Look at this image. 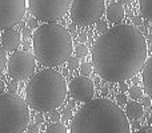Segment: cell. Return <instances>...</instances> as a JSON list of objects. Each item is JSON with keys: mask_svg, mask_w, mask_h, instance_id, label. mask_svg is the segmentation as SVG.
Returning <instances> with one entry per match:
<instances>
[{"mask_svg": "<svg viewBox=\"0 0 152 133\" xmlns=\"http://www.w3.org/2000/svg\"><path fill=\"white\" fill-rule=\"evenodd\" d=\"M147 59L145 37L136 27L119 24L100 33L92 47V63L105 81L120 83L132 78Z\"/></svg>", "mask_w": 152, "mask_h": 133, "instance_id": "cell-1", "label": "cell"}, {"mask_svg": "<svg viewBox=\"0 0 152 133\" xmlns=\"http://www.w3.org/2000/svg\"><path fill=\"white\" fill-rule=\"evenodd\" d=\"M72 133H129L131 125L126 113L107 99H94L72 116Z\"/></svg>", "mask_w": 152, "mask_h": 133, "instance_id": "cell-2", "label": "cell"}, {"mask_svg": "<svg viewBox=\"0 0 152 133\" xmlns=\"http://www.w3.org/2000/svg\"><path fill=\"white\" fill-rule=\"evenodd\" d=\"M67 96V83L55 69H43L31 76L26 86V99L29 108L40 113L58 109Z\"/></svg>", "mask_w": 152, "mask_h": 133, "instance_id": "cell-3", "label": "cell"}, {"mask_svg": "<svg viewBox=\"0 0 152 133\" xmlns=\"http://www.w3.org/2000/svg\"><path fill=\"white\" fill-rule=\"evenodd\" d=\"M34 53L35 59L47 68L61 65L72 53L71 33L53 21L37 27L34 35Z\"/></svg>", "mask_w": 152, "mask_h": 133, "instance_id": "cell-4", "label": "cell"}, {"mask_svg": "<svg viewBox=\"0 0 152 133\" xmlns=\"http://www.w3.org/2000/svg\"><path fill=\"white\" fill-rule=\"evenodd\" d=\"M28 124V104L16 93H0V133H21Z\"/></svg>", "mask_w": 152, "mask_h": 133, "instance_id": "cell-5", "label": "cell"}, {"mask_svg": "<svg viewBox=\"0 0 152 133\" xmlns=\"http://www.w3.org/2000/svg\"><path fill=\"white\" fill-rule=\"evenodd\" d=\"M71 19L75 24L87 27L100 20L104 13V0H72Z\"/></svg>", "mask_w": 152, "mask_h": 133, "instance_id": "cell-6", "label": "cell"}, {"mask_svg": "<svg viewBox=\"0 0 152 133\" xmlns=\"http://www.w3.org/2000/svg\"><path fill=\"white\" fill-rule=\"evenodd\" d=\"M72 0H27L28 9L37 20L58 21L68 12Z\"/></svg>", "mask_w": 152, "mask_h": 133, "instance_id": "cell-7", "label": "cell"}, {"mask_svg": "<svg viewBox=\"0 0 152 133\" xmlns=\"http://www.w3.org/2000/svg\"><path fill=\"white\" fill-rule=\"evenodd\" d=\"M36 67L35 55L27 51H16L10 56L7 61V72L13 80L23 81L34 75Z\"/></svg>", "mask_w": 152, "mask_h": 133, "instance_id": "cell-8", "label": "cell"}, {"mask_svg": "<svg viewBox=\"0 0 152 133\" xmlns=\"http://www.w3.org/2000/svg\"><path fill=\"white\" fill-rule=\"evenodd\" d=\"M27 0H0V31L11 28L23 19Z\"/></svg>", "mask_w": 152, "mask_h": 133, "instance_id": "cell-9", "label": "cell"}, {"mask_svg": "<svg viewBox=\"0 0 152 133\" xmlns=\"http://www.w3.org/2000/svg\"><path fill=\"white\" fill-rule=\"evenodd\" d=\"M68 89H69V94L72 96V99H75L76 101H81V102H86L88 100H91L95 93L94 81L84 75L72 78L68 85Z\"/></svg>", "mask_w": 152, "mask_h": 133, "instance_id": "cell-10", "label": "cell"}, {"mask_svg": "<svg viewBox=\"0 0 152 133\" xmlns=\"http://www.w3.org/2000/svg\"><path fill=\"white\" fill-rule=\"evenodd\" d=\"M21 43V35L15 28L4 29L1 35V45L5 51H16Z\"/></svg>", "mask_w": 152, "mask_h": 133, "instance_id": "cell-11", "label": "cell"}, {"mask_svg": "<svg viewBox=\"0 0 152 133\" xmlns=\"http://www.w3.org/2000/svg\"><path fill=\"white\" fill-rule=\"evenodd\" d=\"M142 80L145 93L152 99V56L147 60V63H144L142 69Z\"/></svg>", "mask_w": 152, "mask_h": 133, "instance_id": "cell-12", "label": "cell"}, {"mask_svg": "<svg viewBox=\"0 0 152 133\" xmlns=\"http://www.w3.org/2000/svg\"><path fill=\"white\" fill-rule=\"evenodd\" d=\"M107 13V19L111 23H120L124 19V8L123 4L120 3H112V4L108 5V8L105 9Z\"/></svg>", "mask_w": 152, "mask_h": 133, "instance_id": "cell-13", "label": "cell"}, {"mask_svg": "<svg viewBox=\"0 0 152 133\" xmlns=\"http://www.w3.org/2000/svg\"><path fill=\"white\" fill-rule=\"evenodd\" d=\"M143 105L142 102H137L136 100H134V101H129L127 102V107H126V115L127 117L129 118H140L143 116V113H144V109H143Z\"/></svg>", "mask_w": 152, "mask_h": 133, "instance_id": "cell-14", "label": "cell"}, {"mask_svg": "<svg viewBox=\"0 0 152 133\" xmlns=\"http://www.w3.org/2000/svg\"><path fill=\"white\" fill-rule=\"evenodd\" d=\"M140 15L148 21H152V0H139Z\"/></svg>", "mask_w": 152, "mask_h": 133, "instance_id": "cell-15", "label": "cell"}, {"mask_svg": "<svg viewBox=\"0 0 152 133\" xmlns=\"http://www.w3.org/2000/svg\"><path fill=\"white\" fill-rule=\"evenodd\" d=\"M68 129H67V126L64 125V124L59 123V121H53L51 125L47 126V129H45V133H66Z\"/></svg>", "mask_w": 152, "mask_h": 133, "instance_id": "cell-16", "label": "cell"}, {"mask_svg": "<svg viewBox=\"0 0 152 133\" xmlns=\"http://www.w3.org/2000/svg\"><path fill=\"white\" fill-rule=\"evenodd\" d=\"M128 96L131 97L132 100L142 99V96H143V91H142V88H140V86H137V85L131 86V88L128 89Z\"/></svg>", "mask_w": 152, "mask_h": 133, "instance_id": "cell-17", "label": "cell"}, {"mask_svg": "<svg viewBox=\"0 0 152 133\" xmlns=\"http://www.w3.org/2000/svg\"><path fill=\"white\" fill-rule=\"evenodd\" d=\"M75 53H76V56H77L79 59H83V57H86V56L88 55V48H87L84 44H79L77 47L75 48Z\"/></svg>", "mask_w": 152, "mask_h": 133, "instance_id": "cell-18", "label": "cell"}, {"mask_svg": "<svg viewBox=\"0 0 152 133\" xmlns=\"http://www.w3.org/2000/svg\"><path fill=\"white\" fill-rule=\"evenodd\" d=\"M7 55L4 52V48L0 47V73L4 70V68L7 67Z\"/></svg>", "mask_w": 152, "mask_h": 133, "instance_id": "cell-19", "label": "cell"}, {"mask_svg": "<svg viewBox=\"0 0 152 133\" xmlns=\"http://www.w3.org/2000/svg\"><path fill=\"white\" fill-rule=\"evenodd\" d=\"M92 64L91 63H83V64H80V72H81V75H84V76H88V75H91V72H92Z\"/></svg>", "mask_w": 152, "mask_h": 133, "instance_id": "cell-20", "label": "cell"}, {"mask_svg": "<svg viewBox=\"0 0 152 133\" xmlns=\"http://www.w3.org/2000/svg\"><path fill=\"white\" fill-rule=\"evenodd\" d=\"M67 63H68V69L74 70L76 68H79V57L77 56H75V57H72V56H69L68 60H67Z\"/></svg>", "mask_w": 152, "mask_h": 133, "instance_id": "cell-21", "label": "cell"}, {"mask_svg": "<svg viewBox=\"0 0 152 133\" xmlns=\"http://www.w3.org/2000/svg\"><path fill=\"white\" fill-rule=\"evenodd\" d=\"M107 29H108L107 21H104V20H97L96 21V31L99 32V33H103V32H105Z\"/></svg>", "mask_w": 152, "mask_h": 133, "instance_id": "cell-22", "label": "cell"}, {"mask_svg": "<svg viewBox=\"0 0 152 133\" xmlns=\"http://www.w3.org/2000/svg\"><path fill=\"white\" fill-rule=\"evenodd\" d=\"M50 118H51V121H59V120L61 118L60 112H59L58 109L51 110V112H50Z\"/></svg>", "mask_w": 152, "mask_h": 133, "instance_id": "cell-23", "label": "cell"}, {"mask_svg": "<svg viewBox=\"0 0 152 133\" xmlns=\"http://www.w3.org/2000/svg\"><path fill=\"white\" fill-rule=\"evenodd\" d=\"M7 88H8V92L16 93V91H18V80H12L11 83H8Z\"/></svg>", "mask_w": 152, "mask_h": 133, "instance_id": "cell-24", "label": "cell"}, {"mask_svg": "<svg viewBox=\"0 0 152 133\" xmlns=\"http://www.w3.org/2000/svg\"><path fill=\"white\" fill-rule=\"evenodd\" d=\"M116 100H118V104H119V105H124V104H127V96L124 94V92L119 93L118 96H116Z\"/></svg>", "mask_w": 152, "mask_h": 133, "instance_id": "cell-25", "label": "cell"}, {"mask_svg": "<svg viewBox=\"0 0 152 133\" xmlns=\"http://www.w3.org/2000/svg\"><path fill=\"white\" fill-rule=\"evenodd\" d=\"M151 102H152V99L150 96H142V105L143 107H145V108H148V107H151Z\"/></svg>", "mask_w": 152, "mask_h": 133, "instance_id": "cell-26", "label": "cell"}, {"mask_svg": "<svg viewBox=\"0 0 152 133\" xmlns=\"http://www.w3.org/2000/svg\"><path fill=\"white\" fill-rule=\"evenodd\" d=\"M61 118H63L64 121H68V120H71V118H72V112H71V109H69V108L63 112V115H61Z\"/></svg>", "mask_w": 152, "mask_h": 133, "instance_id": "cell-27", "label": "cell"}, {"mask_svg": "<svg viewBox=\"0 0 152 133\" xmlns=\"http://www.w3.org/2000/svg\"><path fill=\"white\" fill-rule=\"evenodd\" d=\"M27 132L28 133H39V126H37V124H32V125H29L28 124V126H27Z\"/></svg>", "mask_w": 152, "mask_h": 133, "instance_id": "cell-28", "label": "cell"}, {"mask_svg": "<svg viewBox=\"0 0 152 133\" xmlns=\"http://www.w3.org/2000/svg\"><path fill=\"white\" fill-rule=\"evenodd\" d=\"M21 35H23V37L24 39H27V37H31L32 36V32H31V28L29 27H24L23 28V31H21Z\"/></svg>", "mask_w": 152, "mask_h": 133, "instance_id": "cell-29", "label": "cell"}, {"mask_svg": "<svg viewBox=\"0 0 152 133\" xmlns=\"http://www.w3.org/2000/svg\"><path fill=\"white\" fill-rule=\"evenodd\" d=\"M28 27L29 28H37V19L35 16L28 20Z\"/></svg>", "mask_w": 152, "mask_h": 133, "instance_id": "cell-30", "label": "cell"}, {"mask_svg": "<svg viewBox=\"0 0 152 133\" xmlns=\"http://www.w3.org/2000/svg\"><path fill=\"white\" fill-rule=\"evenodd\" d=\"M132 21L135 25H142V17L140 16H132Z\"/></svg>", "mask_w": 152, "mask_h": 133, "instance_id": "cell-31", "label": "cell"}, {"mask_svg": "<svg viewBox=\"0 0 152 133\" xmlns=\"http://www.w3.org/2000/svg\"><path fill=\"white\" fill-rule=\"evenodd\" d=\"M129 125H131V128H135V129L140 128V123H139V118H134V121H132V124H129Z\"/></svg>", "mask_w": 152, "mask_h": 133, "instance_id": "cell-32", "label": "cell"}, {"mask_svg": "<svg viewBox=\"0 0 152 133\" xmlns=\"http://www.w3.org/2000/svg\"><path fill=\"white\" fill-rule=\"evenodd\" d=\"M79 41L80 43H86L87 41V33L86 32H81V33L79 35Z\"/></svg>", "mask_w": 152, "mask_h": 133, "instance_id": "cell-33", "label": "cell"}, {"mask_svg": "<svg viewBox=\"0 0 152 133\" xmlns=\"http://www.w3.org/2000/svg\"><path fill=\"white\" fill-rule=\"evenodd\" d=\"M120 89H121V92H126L127 89H128V85H127L124 81H120Z\"/></svg>", "mask_w": 152, "mask_h": 133, "instance_id": "cell-34", "label": "cell"}, {"mask_svg": "<svg viewBox=\"0 0 152 133\" xmlns=\"http://www.w3.org/2000/svg\"><path fill=\"white\" fill-rule=\"evenodd\" d=\"M43 123V116L40 115V112H39V115H36V124L39 125V124H42Z\"/></svg>", "mask_w": 152, "mask_h": 133, "instance_id": "cell-35", "label": "cell"}, {"mask_svg": "<svg viewBox=\"0 0 152 133\" xmlns=\"http://www.w3.org/2000/svg\"><path fill=\"white\" fill-rule=\"evenodd\" d=\"M118 1L120 3V4H131L134 0H118Z\"/></svg>", "mask_w": 152, "mask_h": 133, "instance_id": "cell-36", "label": "cell"}, {"mask_svg": "<svg viewBox=\"0 0 152 133\" xmlns=\"http://www.w3.org/2000/svg\"><path fill=\"white\" fill-rule=\"evenodd\" d=\"M68 108H69V109H74V108H75V101H74V100H69V101H68Z\"/></svg>", "mask_w": 152, "mask_h": 133, "instance_id": "cell-37", "label": "cell"}, {"mask_svg": "<svg viewBox=\"0 0 152 133\" xmlns=\"http://www.w3.org/2000/svg\"><path fill=\"white\" fill-rule=\"evenodd\" d=\"M68 29H69V32H72V33H75V31H76V27H75V24H71V25L68 27Z\"/></svg>", "mask_w": 152, "mask_h": 133, "instance_id": "cell-38", "label": "cell"}, {"mask_svg": "<svg viewBox=\"0 0 152 133\" xmlns=\"http://www.w3.org/2000/svg\"><path fill=\"white\" fill-rule=\"evenodd\" d=\"M137 132H139V133H144V132H148V126H147V125H145V126H143V128H142V129H139V131H137Z\"/></svg>", "mask_w": 152, "mask_h": 133, "instance_id": "cell-39", "label": "cell"}, {"mask_svg": "<svg viewBox=\"0 0 152 133\" xmlns=\"http://www.w3.org/2000/svg\"><path fill=\"white\" fill-rule=\"evenodd\" d=\"M4 81H1L0 80V93H1V92H4Z\"/></svg>", "mask_w": 152, "mask_h": 133, "instance_id": "cell-40", "label": "cell"}, {"mask_svg": "<svg viewBox=\"0 0 152 133\" xmlns=\"http://www.w3.org/2000/svg\"><path fill=\"white\" fill-rule=\"evenodd\" d=\"M107 93H108V88H103V96H105Z\"/></svg>", "mask_w": 152, "mask_h": 133, "instance_id": "cell-41", "label": "cell"}, {"mask_svg": "<svg viewBox=\"0 0 152 133\" xmlns=\"http://www.w3.org/2000/svg\"><path fill=\"white\" fill-rule=\"evenodd\" d=\"M148 44L152 45V35H150V36H148Z\"/></svg>", "mask_w": 152, "mask_h": 133, "instance_id": "cell-42", "label": "cell"}, {"mask_svg": "<svg viewBox=\"0 0 152 133\" xmlns=\"http://www.w3.org/2000/svg\"><path fill=\"white\" fill-rule=\"evenodd\" d=\"M148 133H152V128H150V126H148Z\"/></svg>", "mask_w": 152, "mask_h": 133, "instance_id": "cell-43", "label": "cell"}]
</instances>
